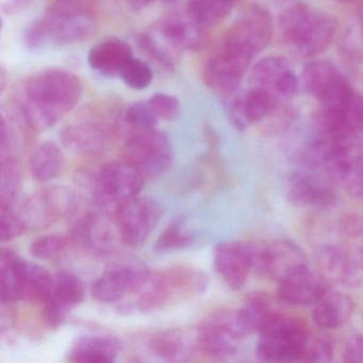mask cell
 <instances>
[{"label": "cell", "instance_id": "6da1fadb", "mask_svg": "<svg viewBox=\"0 0 363 363\" xmlns=\"http://www.w3.org/2000/svg\"><path fill=\"white\" fill-rule=\"evenodd\" d=\"M84 86L76 74L63 69H48L29 76L16 97L18 108L31 128L45 130L75 109Z\"/></svg>", "mask_w": 363, "mask_h": 363}, {"label": "cell", "instance_id": "7a4b0ae2", "mask_svg": "<svg viewBox=\"0 0 363 363\" xmlns=\"http://www.w3.org/2000/svg\"><path fill=\"white\" fill-rule=\"evenodd\" d=\"M207 28L186 7L159 18L147 33L140 35V50L161 69L171 72L184 52L203 48Z\"/></svg>", "mask_w": 363, "mask_h": 363}, {"label": "cell", "instance_id": "3957f363", "mask_svg": "<svg viewBox=\"0 0 363 363\" xmlns=\"http://www.w3.org/2000/svg\"><path fill=\"white\" fill-rule=\"evenodd\" d=\"M94 12L84 0H56L42 18L27 28L25 44L31 50L80 43L96 30Z\"/></svg>", "mask_w": 363, "mask_h": 363}, {"label": "cell", "instance_id": "277c9868", "mask_svg": "<svg viewBox=\"0 0 363 363\" xmlns=\"http://www.w3.org/2000/svg\"><path fill=\"white\" fill-rule=\"evenodd\" d=\"M337 28L331 14L303 3L286 8L278 21L284 43L303 58H313L324 52L335 40Z\"/></svg>", "mask_w": 363, "mask_h": 363}, {"label": "cell", "instance_id": "5b68a950", "mask_svg": "<svg viewBox=\"0 0 363 363\" xmlns=\"http://www.w3.org/2000/svg\"><path fill=\"white\" fill-rule=\"evenodd\" d=\"M208 286L205 274L190 267H177L150 274L140 289L138 307L156 310L182 299L203 294Z\"/></svg>", "mask_w": 363, "mask_h": 363}, {"label": "cell", "instance_id": "8992f818", "mask_svg": "<svg viewBox=\"0 0 363 363\" xmlns=\"http://www.w3.org/2000/svg\"><path fill=\"white\" fill-rule=\"evenodd\" d=\"M310 330L305 320L280 312L259 333L256 354L263 362H297Z\"/></svg>", "mask_w": 363, "mask_h": 363}, {"label": "cell", "instance_id": "52a82bcc", "mask_svg": "<svg viewBox=\"0 0 363 363\" xmlns=\"http://www.w3.org/2000/svg\"><path fill=\"white\" fill-rule=\"evenodd\" d=\"M250 335L240 318L239 309L220 310L203 320L197 345L207 356L226 359L233 356Z\"/></svg>", "mask_w": 363, "mask_h": 363}, {"label": "cell", "instance_id": "ba28073f", "mask_svg": "<svg viewBox=\"0 0 363 363\" xmlns=\"http://www.w3.org/2000/svg\"><path fill=\"white\" fill-rule=\"evenodd\" d=\"M118 126L113 116L90 111L67 124L61 133V140L75 154H99L113 142Z\"/></svg>", "mask_w": 363, "mask_h": 363}, {"label": "cell", "instance_id": "9c48e42d", "mask_svg": "<svg viewBox=\"0 0 363 363\" xmlns=\"http://www.w3.org/2000/svg\"><path fill=\"white\" fill-rule=\"evenodd\" d=\"M255 58L247 50L223 42L206 63L203 82L216 94L231 96L237 92Z\"/></svg>", "mask_w": 363, "mask_h": 363}, {"label": "cell", "instance_id": "30bf717a", "mask_svg": "<svg viewBox=\"0 0 363 363\" xmlns=\"http://www.w3.org/2000/svg\"><path fill=\"white\" fill-rule=\"evenodd\" d=\"M124 159L135 165L144 177L162 175L171 167L173 148L169 137L156 128L129 135L124 146Z\"/></svg>", "mask_w": 363, "mask_h": 363}, {"label": "cell", "instance_id": "8fae6325", "mask_svg": "<svg viewBox=\"0 0 363 363\" xmlns=\"http://www.w3.org/2000/svg\"><path fill=\"white\" fill-rule=\"evenodd\" d=\"M79 208L77 196L65 186H52L29 196L21 207L27 228H46L61 218L73 216Z\"/></svg>", "mask_w": 363, "mask_h": 363}, {"label": "cell", "instance_id": "7c38bea8", "mask_svg": "<svg viewBox=\"0 0 363 363\" xmlns=\"http://www.w3.org/2000/svg\"><path fill=\"white\" fill-rule=\"evenodd\" d=\"M316 261L329 282L347 288L363 284V246L328 243L316 250Z\"/></svg>", "mask_w": 363, "mask_h": 363}, {"label": "cell", "instance_id": "4fadbf2b", "mask_svg": "<svg viewBox=\"0 0 363 363\" xmlns=\"http://www.w3.org/2000/svg\"><path fill=\"white\" fill-rule=\"evenodd\" d=\"M335 184L323 172L298 164L286 179V196L291 203L301 207L327 209L337 201Z\"/></svg>", "mask_w": 363, "mask_h": 363}, {"label": "cell", "instance_id": "5bb4252c", "mask_svg": "<svg viewBox=\"0 0 363 363\" xmlns=\"http://www.w3.org/2000/svg\"><path fill=\"white\" fill-rule=\"evenodd\" d=\"M144 176L128 161L106 163L93 179L95 197L101 203H116L138 196L143 188Z\"/></svg>", "mask_w": 363, "mask_h": 363}, {"label": "cell", "instance_id": "9a60e30c", "mask_svg": "<svg viewBox=\"0 0 363 363\" xmlns=\"http://www.w3.org/2000/svg\"><path fill=\"white\" fill-rule=\"evenodd\" d=\"M162 209L150 197H133L116 207V222L123 243L131 247L142 245L160 220Z\"/></svg>", "mask_w": 363, "mask_h": 363}, {"label": "cell", "instance_id": "2e32d148", "mask_svg": "<svg viewBox=\"0 0 363 363\" xmlns=\"http://www.w3.org/2000/svg\"><path fill=\"white\" fill-rule=\"evenodd\" d=\"M150 274V269L140 261H118L110 264L93 284L91 293L97 301L116 303L139 292Z\"/></svg>", "mask_w": 363, "mask_h": 363}, {"label": "cell", "instance_id": "e0dca14e", "mask_svg": "<svg viewBox=\"0 0 363 363\" xmlns=\"http://www.w3.org/2000/svg\"><path fill=\"white\" fill-rule=\"evenodd\" d=\"M306 90L320 104V108L337 107L357 92L343 74L330 61L315 60L303 69Z\"/></svg>", "mask_w": 363, "mask_h": 363}, {"label": "cell", "instance_id": "ac0fdd59", "mask_svg": "<svg viewBox=\"0 0 363 363\" xmlns=\"http://www.w3.org/2000/svg\"><path fill=\"white\" fill-rule=\"evenodd\" d=\"M306 267L307 255L290 240L255 244V271L277 284Z\"/></svg>", "mask_w": 363, "mask_h": 363}, {"label": "cell", "instance_id": "d6986e66", "mask_svg": "<svg viewBox=\"0 0 363 363\" xmlns=\"http://www.w3.org/2000/svg\"><path fill=\"white\" fill-rule=\"evenodd\" d=\"M255 244L228 241L214 248L213 263L216 273L233 290H241L254 269Z\"/></svg>", "mask_w": 363, "mask_h": 363}, {"label": "cell", "instance_id": "ffe728a7", "mask_svg": "<svg viewBox=\"0 0 363 363\" xmlns=\"http://www.w3.org/2000/svg\"><path fill=\"white\" fill-rule=\"evenodd\" d=\"M248 86L262 89L286 104L296 95L298 79L281 57H265L250 69Z\"/></svg>", "mask_w": 363, "mask_h": 363}, {"label": "cell", "instance_id": "44dd1931", "mask_svg": "<svg viewBox=\"0 0 363 363\" xmlns=\"http://www.w3.org/2000/svg\"><path fill=\"white\" fill-rule=\"evenodd\" d=\"M84 297L86 290L82 280L69 272H59L54 277L50 295L43 301L44 322L50 328H58Z\"/></svg>", "mask_w": 363, "mask_h": 363}, {"label": "cell", "instance_id": "7402d4cb", "mask_svg": "<svg viewBox=\"0 0 363 363\" xmlns=\"http://www.w3.org/2000/svg\"><path fill=\"white\" fill-rule=\"evenodd\" d=\"M274 33V23L267 10L252 7L225 33L223 41L233 44L257 57L262 52Z\"/></svg>", "mask_w": 363, "mask_h": 363}, {"label": "cell", "instance_id": "603a6c76", "mask_svg": "<svg viewBox=\"0 0 363 363\" xmlns=\"http://www.w3.org/2000/svg\"><path fill=\"white\" fill-rule=\"evenodd\" d=\"M72 239L86 250L106 256L116 250L121 235L116 220L112 222L106 214L90 212L76 222Z\"/></svg>", "mask_w": 363, "mask_h": 363}, {"label": "cell", "instance_id": "cb8c5ba5", "mask_svg": "<svg viewBox=\"0 0 363 363\" xmlns=\"http://www.w3.org/2000/svg\"><path fill=\"white\" fill-rule=\"evenodd\" d=\"M328 282L322 274L306 267L278 282L277 296L286 305H314L330 289Z\"/></svg>", "mask_w": 363, "mask_h": 363}, {"label": "cell", "instance_id": "d4e9b609", "mask_svg": "<svg viewBox=\"0 0 363 363\" xmlns=\"http://www.w3.org/2000/svg\"><path fill=\"white\" fill-rule=\"evenodd\" d=\"M133 57L129 44L120 39H107L99 42L89 52L88 62L93 71L105 77H120L124 65Z\"/></svg>", "mask_w": 363, "mask_h": 363}, {"label": "cell", "instance_id": "484cf974", "mask_svg": "<svg viewBox=\"0 0 363 363\" xmlns=\"http://www.w3.org/2000/svg\"><path fill=\"white\" fill-rule=\"evenodd\" d=\"M354 313V301L345 293L329 289L313 305L312 320L322 329L340 328Z\"/></svg>", "mask_w": 363, "mask_h": 363}, {"label": "cell", "instance_id": "4316f807", "mask_svg": "<svg viewBox=\"0 0 363 363\" xmlns=\"http://www.w3.org/2000/svg\"><path fill=\"white\" fill-rule=\"evenodd\" d=\"M122 350L120 340L111 335H84L76 340L67 354L69 362L109 363Z\"/></svg>", "mask_w": 363, "mask_h": 363}, {"label": "cell", "instance_id": "83f0119b", "mask_svg": "<svg viewBox=\"0 0 363 363\" xmlns=\"http://www.w3.org/2000/svg\"><path fill=\"white\" fill-rule=\"evenodd\" d=\"M54 284V276L41 265L18 260V299L43 303Z\"/></svg>", "mask_w": 363, "mask_h": 363}, {"label": "cell", "instance_id": "f1b7e54d", "mask_svg": "<svg viewBox=\"0 0 363 363\" xmlns=\"http://www.w3.org/2000/svg\"><path fill=\"white\" fill-rule=\"evenodd\" d=\"M65 164V155L61 148L54 142L45 141L33 150L29 167L33 179L46 184L61 175Z\"/></svg>", "mask_w": 363, "mask_h": 363}, {"label": "cell", "instance_id": "f546056e", "mask_svg": "<svg viewBox=\"0 0 363 363\" xmlns=\"http://www.w3.org/2000/svg\"><path fill=\"white\" fill-rule=\"evenodd\" d=\"M240 318L250 335L260 333L276 315L280 313L272 299L264 293H254L239 309Z\"/></svg>", "mask_w": 363, "mask_h": 363}, {"label": "cell", "instance_id": "4dcf8cb0", "mask_svg": "<svg viewBox=\"0 0 363 363\" xmlns=\"http://www.w3.org/2000/svg\"><path fill=\"white\" fill-rule=\"evenodd\" d=\"M18 259L11 250H3L0 254V295L4 303L18 301Z\"/></svg>", "mask_w": 363, "mask_h": 363}, {"label": "cell", "instance_id": "1f68e13d", "mask_svg": "<svg viewBox=\"0 0 363 363\" xmlns=\"http://www.w3.org/2000/svg\"><path fill=\"white\" fill-rule=\"evenodd\" d=\"M239 0H190L186 7L207 27L218 24L233 11Z\"/></svg>", "mask_w": 363, "mask_h": 363}, {"label": "cell", "instance_id": "d6a6232c", "mask_svg": "<svg viewBox=\"0 0 363 363\" xmlns=\"http://www.w3.org/2000/svg\"><path fill=\"white\" fill-rule=\"evenodd\" d=\"M337 182L344 186L350 196L363 199V154L361 150L352 152L346 159Z\"/></svg>", "mask_w": 363, "mask_h": 363}, {"label": "cell", "instance_id": "836d02e7", "mask_svg": "<svg viewBox=\"0 0 363 363\" xmlns=\"http://www.w3.org/2000/svg\"><path fill=\"white\" fill-rule=\"evenodd\" d=\"M21 169L16 156L1 157V205L12 206L21 189Z\"/></svg>", "mask_w": 363, "mask_h": 363}, {"label": "cell", "instance_id": "e575fe53", "mask_svg": "<svg viewBox=\"0 0 363 363\" xmlns=\"http://www.w3.org/2000/svg\"><path fill=\"white\" fill-rule=\"evenodd\" d=\"M69 246V240L65 235H48L35 240L30 246V252L37 259L55 261L62 258Z\"/></svg>", "mask_w": 363, "mask_h": 363}, {"label": "cell", "instance_id": "d590c367", "mask_svg": "<svg viewBox=\"0 0 363 363\" xmlns=\"http://www.w3.org/2000/svg\"><path fill=\"white\" fill-rule=\"evenodd\" d=\"M123 121L133 133H137L156 128L159 118L152 111L148 101H137L127 108Z\"/></svg>", "mask_w": 363, "mask_h": 363}, {"label": "cell", "instance_id": "8d00e7d4", "mask_svg": "<svg viewBox=\"0 0 363 363\" xmlns=\"http://www.w3.org/2000/svg\"><path fill=\"white\" fill-rule=\"evenodd\" d=\"M152 69L147 62L135 56L124 65L120 78L127 86L133 90H144L152 82Z\"/></svg>", "mask_w": 363, "mask_h": 363}, {"label": "cell", "instance_id": "74e56055", "mask_svg": "<svg viewBox=\"0 0 363 363\" xmlns=\"http://www.w3.org/2000/svg\"><path fill=\"white\" fill-rule=\"evenodd\" d=\"M333 358V345L327 335L310 333L303 348V362H328Z\"/></svg>", "mask_w": 363, "mask_h": 363}, {"label": "cell", "instance_id": "f35d334b", "mask_svg": "<svg viewBox=\"0 0 363 363\" xmlns=\"http://www.w3.org/2000/svg\"><path fill=\"white\" fill-rule=\"evenodd\" d=\"M150 347L156 356L167 360H174L178 357L184 356L186 346L177 333H167L152 337Z\"/></svg>", "mask_w": 363, "mask_h": 363}, {"label": "cell", "instance_id": "ab89813d", "mask_svg": "<svg viewBox=\"0 0 363 363\" xmlns=\"http://www.w3.org/2000/svg\"><path fill=\"white\" fill-rule=\"evenodd\" d=\"M27 230L26 224L20 213L12 209V206L0 207V237L1 241H11L21 237Z\"/></svg>", "mask_w": 363, "mask_h": 363}, {"label": "cell", "instance_id": "60d3db41", "mask_svg": "<svg viewBox=\"0 0 363 363\" xmlns=\"http://www.w3.org/2000/svg\"><path fill=\"white\" fill-rule=\"evenodd\" d=\"M148 104L159 120H177L182 112L180 101L177 97L167 93H156L148 99Z\"/></svg>", "mask_w": 363, "mask_h": 363}, {"label": "cell", "instance_id": "b9f144b4", "mask_svg": "<svg viewBox=\"0 0 363 363\" xmlns=\"http://www.w3.org/2000/svg\"><path fill=\"white\" fill-rule=\"evenodd\" d=\"M190 242L191 235L184 231L182 223L174 222L169 224L164 233L159 238L156 244V250H160V252L177 250V248L189 245Z\"/></svg>", "mask_w": 363, "mask_h": 363}, {"label": "cell", "instance_id": "7bdbcfd3", "mask_svg": "<svg viewBox=\"0 0 363 363\" xmlns=\"http://www.w3.org/2000/svg\"><path fill=\"white\" fill-rule=\"evenodd\" d=\"M347 48L348 54L363 59V7L359 10L354 18V25L346 35L344 48Z\"/></svg>", "mask_w": 363, "mask_h": 363}, {"label": "cell", "instance_id": "ee69618b", "mask_svg": "<svg viewBox=\"0 0 363 363\" xmlns=\"http://www.w3.org/2000/svg\"><path fill=\"white\" fill-rule=\"evenodd\" d=\"M343 361L347 363H363V335L354 333L346 340Z\"/></svg>", "mask_w": 363, "mask_h": 363}, {"label": "cell", "instance_id": "f6af8a7d", "mask_svg": "<svg viewBox=\"0 0 363 363\" xmlns=\"http://www.w3.org/2000/svg\"><path fill=\"white\" fill-rule=\"evenodd\" d=\"M340 231L347 239L363 238V218L354 214L345 216L340 224Z\"/></svg>", "mask_w": 363, "mask_h": 363}, {"label": "cell", "instance_id": "bcb514c9", "mask_svg": "<svg viewBox=\"0 0 363 363\" xmlns=\"http://www.w3.org/2000/svg\"><path fill=\"white\" fill-rule=\"evenodd\" d=\"M157 1L169 3V1H174V0H128V5L131 9L140 11V10L144 9V8L148 7V6L157 3Z\"/></svg>", "mask_w": 363, "mask_h": 363}, {"label": "cell", "instance_id": "7dc6e473", "mask_svg": "<svg viewBox=\"0 0 363 363\" xmlns=\"http://www.w3.org/2000/svg\"><path fill=\"white\" fill-rule=\"evenodd\" d=\"M7 73H6L5 69H1V74H0V88H1V92L5 91L6 86H7Z\"/></svg>", "mask_w": 363, "mask_h": 363}, {"label": "cell", "instance_id": "c3c4849f", "mask_svg": "<svg viewBox=\"0 0 363 363\" xmlns=\"http://www.w3.org/2000/svg\"><path fill=\"white\" fill-rule=\"evenodd\" d=\"M339 1H342V3H350V1H354V0H339Z\"/></svg>", "mask_w": 363, "mask_h": 363}]
</instances>
